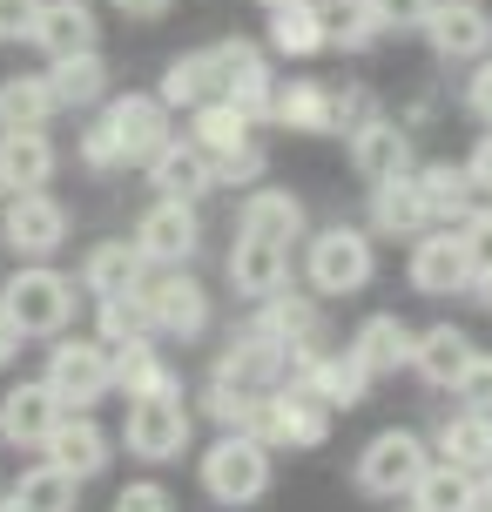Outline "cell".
Segmentation results:
<instances>
[{
  "label": "cell",
  "instance_id": "1",
  "mask_svg": "<svg viewBox=\"0 0 492 512\" xmlns=\"http://www.w3.org/2000/svg\"><path fill=\"white\" fill-rule=\"evenodd\" d=\"M176 142V108L162 95H108L102 115L81 128V162L88 169H149V155Z\"/></svg>",
  "mask_w": 492,
  "mask_h": 512
},
{
  "label": "cell",
  "instance_id": "2",
  "mask_svg": "<svg viewBox=\"0 0 492 512\" xmlns=\"http://www.w3.org/2000/svg\"><path fill=\"white\" fill-rule=\"evenodd\" d=\"M75 304H81V283L54 263H21L0 283V310L21 337H61L75 324Z\"/></svg>",
  "mask_w": 492,
  "mask_h": 512
},
{
  "label": "cell",
  "instance_id": "3",
  "mask_svg": "<svg viewBox=\"0 0 492 512\" xmlns=\"http://www.w3.org/2000/svg\"><path fill=\"white\" fill-rule=\"evenodd\" d=\"M196 479L216 506H257L277 479V452L257 432H216V445L196 459Z\"/></svg>",
  "mask_w": 492,
  "mask_h": 512
},
{
  "label": "cell",
  "instance_id": "4",
  "mask_svg": "<svg viewBox=\"0 0 492 512\" xmlns=\"http://www.w3.org/2000/svg\"><path fill=\"white\" fill-rule=\"evenodd\" d=\"M371 277H378V243L358 223H331V230H317L304 243L311 297H358V290H371Z\"/></svg>",
  "mask_w": 492,
  "mask_h": 512
},
{
  "label": "cell",
  "instance_id": "5",
  "mask_svg": "<svg viewBox=\"0 0 492 512\" xmlns=\"http://www.w3.org/2000/svg\"><path fill=\"white\" fill-rule=\"evenodd\" d=\"M48 391L61 398V411H95L115 391V351H108L102 337H54L48 344Z\"/></svg>",
  "mask_w": 492,
  "mask_h": 512
},
{
  "label": "cell",
  "instance_id": "6",
  "mask_svg": "<svg viewBox=\"0 0 492 512\" xmlns=\"http://www.w3.org/2000/svg\"><path fill=\"white\" fill-rule=\"evenodd\" d=\"M331 418H337L331 405H317L304 384L284 378L277 391L257 398V425H250V432H257L270 452H317V445L331 438Z\"/></svg>",
  "mask_w": 492,
  "mask_h": 512
},
{
  "label": "cell",
  "instance_id": "7",
  "mask_svg": "<svg viewBox=\"0 0 492 512\" xmlns=\"http://www.w3.org/2000/svg\"><path fill=\"white\" fill-rule=\"evenodd\" d=\"M189 432H196V418H189V405H182V391L129 398V418H122V445H129V459L169 465V459L189 452Z\"/></svg>",
  "mask_w": 492,
  "mask_h": 512
},
{
  "label": "cell",
  "instance_id": "8",
  "mask_svg": "<svg viewBox=\"0 0 492 512\" xmlns=\"http://www.w3.org/2000/svg\"><path fill=\"white\" fill-rule=\"evenodd\" d=\"M425 465H432V445L418 432H405V425H391V432H378L358 452V492L398 506V499H412V486L425 479Z\"/></svg>",
  "mask_w": 492,
  "mask_h": 512
},
{
  "label": "cell",
  "instance_id": "9",
  "mask_svg": "<svg viewBox=\"0 0 492 512\" xmlns=\"http://www.w3.org/2000/svg\"><path fill=\"white\" fill-rule=\"evenodd\" d=\"M0 243L21 256V263H48L68 243V209L54 203L48 189H21L0 203Z\"/></svg>",
  "mask_w": 492,
  "mask_h": 512
},
{
  "label": "cell",
  "instance_id": "10",
  "mask_svg": "<svg viewBox=\"0 0 492 512\" xmlns=\"http://www.w3.org/2000/svg\"><path fill=\"white\" fill-rule=\"evenodd\" d=\"M135 250L149 256V270H189V256L203 250V216H196V203L156 196V203L135 216Z\"/></svg>",
  "mask_w": 492,
  "mask_h": 512
},
{
  "label": "cell",
  "instance_id": "11",
  "mask_svg": "<svg viewBox=\"0 0 492 512\" xmlns=\"http://www.w3.org/2000/svg\"><path fill=\"white\" fill-rule=\"evenodd\" d=\"M142 310H149V331L176 337V344H189V337L209 331V290L189 277V270H149Z\"/></svg>",
  "mask_w": 492,
  "mask_h": 512
},
{
  "label": "cell",
  "instance_id": "12",
  "mask_svg": "<svg viewBox=\"0 0 492 512\" xmlns=\"http://www.w3.org/2000/svg\"><path fill=\"white\" fill-rule=\"evenodd\" d=\"M290 384H304L317 405L331 411H358L364 398H371V371H364L358 358H351V344L344 351H304V358H290Z\"/></svg>",
  "mask_w": 492,
  "mask_h": 512
},
{
  "label": "cell",
  "instance_id": "13",
  "mask_svg": "<svg viewBox=\"0 0 492 512\" xmlns=\"http://www.w3.org/2000/svg\"><path fill=\"white\" fill-rule=\"evenodd\" d=\"M439 61H486L492 54V7L486 0H432V14L418 27Z\"/></svg>",
  "mask_w": 492,
  "mask_h": 512
},
{
  "label": "cell",
  "instance_id": "14",
  "mask_svg": "<svg viewBox=\"0 0 492 512\" xmlns=\"http://www.w3.org/2000/svg\"><path fill=\"white\" fill-rule=\"evenodd\" d=\"M216 384H236V391H277V384L290 378V351L277 344V337H263L257 324L243 337H230L223 351H216V371H209Z\"/></svg>",
  "mask_w": 492,
  "mask_h": 512
},
{
  "label": "cell",
  "instance_id": "15",
  "mask_svg": "<svg viewBox=\"0 0 492 512\" xmlns=\"http://www.w3.org/2000/svg\"><path fill=\"white\" fill-rule=\"evenodd\" d=\"M54 425H61V398L48 391V378H21V384L0 391V445L41 452Z\"/></svg>",
  "mask_w": 492,
  "mask_h": 512
},
{
  "label": "cell",
  "instance_id": "16",
  "mask_svg": "<svg viewBox=\"0 0 492 512\" xmlns=\"http://www.w3.org/2000/svg\"><path fill=\"white\" fill-rule=\"evenodd\" d=\"M412 290L418 297H466L472 290V256L459 243V230H425L412 236Z\"/></svg>",
  "mask_w": 492,
  "mask_h": 512
},
{
  "label": "cell",
  "instance_id": "17",
  "mask_svg": "<svg viewBox=\"0 0 492 512\" xmlns=\"http://www.w3.org/2000/svg\"><path fill=\"white\" fill-rule=\"evenodd\" d=\"M41 459L48 465H61L68 479H102L108 472V459H115V438L95 425V411H61V425L48 432V445H41Z\"/></svg>",
  "mask_w": 492,
  "mask_h": 512
},
{
  "label": "cell",
  "instance_id": "18",
  "mask_svg": "<svg viewBox=\"0 0 492 512\" xmlns=\"http://www.w3.org/2000/svg\"><path fill=\"white\" fill-rule=\"evenodd\" d=\"M257 331L277 337L290 358H304V351H324V297H311V290H270L257 304Z\"/></svg>",
  "mask_w": 492,
  "mask_h": 512
},
{
  "label": "cell",
  "instance_id": "19",
  "mask_svg": "<svg viewBox=\"0 0 492 512\" xmlns=\"http://www.w3.org/2000/svg\"><path fill=\"white\" fill-rule=\"evenodd\" d=\"M223 81H230V48L223 41H209V48H189V54H176L169 68H162V102L169 108H196L203 102H223Z\"/></svg>",
  "mask_w": 492,
  "mask_h": 512
},
{
  "label": "cell",
  "instance_id": "20",
  "mask_svg": "<svg viewBox=\"0 0 492 512\" xmlns=\"http://www.w3.org/2000/svg\"><path fill=\"white\" fill-rule=\"evenodd\" d=\"M351 169H358V182H391V176H412V135L391 122V115H364L358 128H351Z\"/></svg>",
  "mask_w": 492,
  "mask_h": 512
},
{
  "label": "cell",
  "instance_id": "21",
  "mask_svg": "<svg viewBox=\"0 0 492 512\" xmlns=\"http://www.w3.org/2000/svg\"><path fill=\"white\" fill-rule=\"evenodd\" d=\"M230 48V81H223V102L236 115H250V122H270V108H277V68H270V54L257 41H223Z\"/></svg>",
  "mask_w": 492,
  "mask_h": 512
},
{
  "label": "cell",
  "instance_id": "22",
  "mask_svg": "<svg viewBox=\"0 0 492 512\" xmlns=\"http://www.w3.org/2000/svg\"><path fill=\"white\" fill-rule=\"evenodd\" d=\"M48 61H68V54H95L102 48V21L88 0H41V21L27 34Z\"/></svg>",
  "mask_w": 492,
  "mask_h": 512
},
{
  "label": "cell",
  "instance_id": "23",
  "mask_svg": "<svg viewBox=\"0 0 492 512\" xmlns=\"http://www.w3.org/2000/svg\"><path fill=\"white\" fill-rule=\"evenodd\" d=\"M412 324L398 317V310H371L358 331H351V358L371 371V384L391 378V371H412Z\"/></svg>",
  "mask_w": 492,
  "mask_h": 512
},
{
  "label": "cell",
  "instance_id": "24",
  "mask_svg": "<svg viewBox=\"0 0 492 512\" xmlns=\"http://www.w3.org/2000/svg\"><path fill=\"white\" fill-rule=\"evenodd\" d=\"M61 155H54L48 128H0V189L21 196V189H48Z\"/></svg>",
  "mask_w": 492,
  "mask_h": 512
},
{
  "label": "cell",
  "instance_id": "25",
  "mask_svg": "<svg viewBox=\"0 0 492 512\" xmlns=\"http://www.w3.org/2000/svg\"><path fill=\"white\" fill-rule=\"evenodd\" d=\"M290 283V250L284 243H263V236H243L236 230L230 243V290L243 304H263L270 290H284Z\"/></svg>",
  "mask_w": 492,
  "mask_h": 512
},
{
  "label": "cell",
  "instance_id": "26",
  "mask_svg": "<svg viewBox=\"0 0 492 512\" xmlns=\"http://www.w3.org/2000/svg\"><path fill=\"white\" fill-rule=\"evenodd\" d=\"M142 283H149V256L135 250V236L95 243L81 256V297H122V290H142Z\"/></svg>",
  "mask_w": 492,
  "mask_h": 512
},
{
  "label": "cell",
  "instance_id": "27",
  "mask_svg": "<svg viewBox=\"0 0 492 512\" xmlns=\"http://www.w3.org/2000/svg\"><path fill=\"white\" fill-rule=\"evenodd\" d=\"M149 182H156V196H176V203H203L209 189H216V169H209V155L189 142V135H176L169 149L149 155Z\"/></svg>",
  "mask_w": 492,
  "mask_h": 512
},
{
  "label": "cell",
  "instance_id": "28",
  "mask_svg": "<svg viewBox=\"0 0 492 512\" xmlns=\"http://www.w3.org/2000/svg\"><path fill=\"white\" fill-rule=\"evenodd\" d=\"M331 48V7H317V0H284V7H270V54H284V61H311V54Z\"/></svg>",
  "mask_w": 492,
  "mask_h": 512
},
{
  "label": "cell",
  "instance_id": "29",
  "mask_svg": "<svg viewBox=\"0 0 492 512\" xmlns=\"http://www.w3.org/2000/svg\"><path fill=\"white\" fill-rule=\"evenodd\" d=\"M472 351H479V344H472L459 324H425V331L412 337V371L432 384V391H452L459 371L472 364Z\"/></svg>",
  "mask_w": 492,
  "mask_h": 512
},
{
  "label": "cell",
  "instance_id": "30",
  "mask_svg": "<svg viewBox=\"0 0 492 512\" xmlns=\"http://www.w3.org/2000/svg\"><path fill=\"white\" fill-rule=\"evenodd\" d=\"M432 230V209L418 196V176H391V182H371V236H425Z\"/></svg>",
  "mask_w": 492,
  "mask_h": 512
},
{
  "label": "cell",
  "instance_id": "31",
  "mask_svg": "<svg viewBox=\"0 0 492 512\" xmlns=\"http://www.w3.org/2000/svg\"><path fill=\"white\" fill-rule=\"evenodd\" d=\"M412 176H418L425 209H432V230H459V223L472 216V203H479L466 162H425V169H412Z\"/></svg>",
  "mask_w": 492,
  "mask_h": 512
},
{
  "label": "cell",
  "instance_id": "32",
  "mask_svg": "<svg viewBox=\"0 0 492 512\" xmlns=\"http://www.w3.org/2000/svg\"><path fill=\"white\" fill-rule=\"evenodd\" d=\"M236 230L297 250V236H304V203H297L290 189H250V196H243V209H236Z\"/></svg>",
  "mask_w": 492,
  "mask_h": 512
},
{
  "label": "cell",
  "instance_id": "33",
  "mask_svg": "<svg viewBox=\"0 0 492 512\" xmlns=\"http://www.w3.org/2000/svg\"><path fill=\"white\" fill-rule=\"evenodd\" d=\"M412 506L418 512H492L486 499V479L479 472H459V465H425V479L412 486Z\"/></svg>",
  "mask_w": 492,
  "mask_h": 512
},
{
  "label": "cell",
  "instance_id": "34",
  "mask_svg": "<svg viewBox=\"0 0 492 512\" xmlns=\"http://www.w3.org/2000/svg\"><path fill=\"white\" fill-rule=\"evenodd\" d=\"M270 122L297 128V135H337V88H324V81H277Z\"/></svg>",
  "mask_w": 492,
  "mask_h": 512
},
{
  "label": "cell",
  "instance_id": "35",
  "mask_svg": "<svg viewBox=\"0 0 492 512\" xmlns=\"http://www.w3.org/2000/svg\"><path fill=\"white\" fill-rule=\"evenodd\" d=\"M432 459L439 465H459V472H486L492 465V418L486 411H452L439 425V438H432Z\"/></svg>",
  "mask_w": 492,
  "mask_h": 512
},
{
  "label": "cell",
  "instance_id": "36",
  "mask_svg": "<svg viewBox=\"0 0 492 512\" xmlns=\"http://www.w3.org/2000/svg\"><path fill=\"white\" fill-rule=\"evenodd\" d=\"M189 142L209 155V169L223 162V155H236L243 142H257V122L250 115H236L230 102H203L196 115H189Z\"/></svg>",
  "mask_w": 492,
  "mask_h": 512
},
{
  "label": "cell",
  "instance_id": "37",
  "mask_svg": "<svg viewBox=\"0 0 492 512\" xmlns=\"http://www.w3.org/2000/svg\"><path fill=\"white\" fill-rule=\"evenodd\" d=\"M48 88L61 108H95L108 102V61L102 48L95 54H68V61H48Z\"/></svg>",
  "mask_w": 492,
  "mask_h": 512
},
{
  "label": "cell",
  "instance_id": "38",
  "mask_svg": "<svg viewBox=\"0 0 492 512\" xmlns=\"http://www.w3.org/2000/svg\"><path fill=\"white\" fill-rule=\"evenodd\" d=\"M115 391H129V398H156V391H182V378H176V364L142 337V344H122V351H115Z\"/></svg>",
  "mask_w": 492,
  "mask_h": 512
},
{
  "label": "cell",
  "instance_id": "39",
  "mask_svg": "<svg viewBox=\"0 0 492 512\" xmlns=\"http://www.w3.org/2000/svg\"><path fill=\"white\" fill-rule=\"evenodd\" d=\"M61 115L48 75H0V128H48Z\"/></svg>",
  "mask_w": 492,
  "mask_h": 512
},
{
  "label": "cell",
  "instance_id": "40",
  "mask_svg": "<svg viewBox=\"0 0 492 512\" xmlns=\"http://www.w3.org/2000/svg\"><path fill=\"white\" fill-rule=\"evenodd\" d=\"M7 499H21L27 512H75L81 506V479H68V472L48 465V459H34L21 479L7 486Z\"/></svg>",
  "mask_w": 492,
  "mask_h": 512
},
{
  "label": "cell",
  "instance_id": "41",
  "mask_svg": "<svg viewBox=\"0 0 492 512\" xmlns=\"http://www.w3.org/2000/svg\"><path fill=\"white\" fill-rule=\"evenodd\" d=\"M95 337H102L108 351H122V344H142L149 331V310H142V290H122V297H95Z\"/></svg>",
  "mask_w": 492,
  "mask_h": 512
},
{
  "label": "cell",
  "instance_id": "42",
  "mask_svg": "<svg viewBox=\"0 0 492 512\" xmlns=\"http://www.w3.org/2000/svg\"><path fill=\"white\" fill-rule=\"evenodd\" d=\"M378 41H385V21H378L371 0H337L331 7V48L337 54H371Z\"/></svg>",
  "mask_w": 492,
  "mask_h": 512
},
{
  "label": "cell",
  "instance_id": "43",
  "mask_svg": "<svg viewBox=\"0 0 492 512\" xmlns=\"http://www.w3.org/2000/svg\"><path fill=\"white\" fill-rule=\"evenodd\" d=\"M257 398H263V391H236V384H216V378H209L203 411L223 425V432H250V425H257Z\"/></svg>",
  "mask_w": 492,
  "mask_h": 512
},
{
  "label": "cell",
  "instance_id": "44",
  "mask_svg": "<svg viewBox=\"0 0 492 512\" xmlns=\"http://www.w3.org/2000/svg\"><path fill=\"white\" fill-rule=\"evenodd\" d=\"M452 398L466 411H486L492 418V351H472V364L459 371V384H452Z\"/></svg>",
  "mask_w": 492,
  "mask_h": 512
},
{
  "label": "cell",
  "instance_id": "45",
  "mask_svg": "<svg viewBox=\"0 0 492 512\" xmlns=\"http://www.w3.org/2000/svg\"><path fill=\"white\" fill-rule=\"evenodd\" d=\"M459 243L472 256V277H486L492 270V203H472V216L459 223Z\"/></svg>",
  "mask_w": 492,
  "mask_h": 512
},
{
  "label": "cell",
  "instance_id": "46",
  "mask_svg": "<svg viewBox=\"0 0 492 512\" xmlns=\"http://www.w3.org/2000/svg\"><path fill=\"white\" fill-rule=\"evenodd\" d=\"M115 512H176V492L162 479H135V486L115 492Z\"/></svg>",
  "mask_w": 492,
  "mask_h": 512
},
{
  "label": "cell",
  "instance_id": "47",
  "mask_svg": "<svg viewBox=\"0 0 492 512\" xmlns=\"http://www.w3.org/2000/svg\"><path fill=\"white\" fill-rule=\"evenodd\" d=\"M263 169H270V155H263V142H243L236 155H223V162H216V182H230V189H236V182H257Z\"/></svg>",
  "mask_w": 492,
  "mask_h": 512
},
{
  "label": "cell",
  "instance_id": "48",
  "mask_svg": "<svg viewBox=\"0 0 492 512\" xmlns=\"http://www.w3.org/2000/svg\"><path fill=\"white\" fill-rule=\"evenodd\" d=\"M371 7H378L385 34H418V27H425V14H432V0H371Z\"/></svg>",
  "mask_w": 492,
  "mask_h": 512
},
{
  "label": "cell",
  "instance_id": "49",
  "mask_svg": "<svg viewBox=\"0 0 492 512\" xmlns=\"http://www.w3.org/2000/svg\"><path fill=\"white\" fill-rule=\"evenodd\" d=\"M41 21V0H0V41H27Z\"/></svg>",
  "mask_w": 492,
  "mask_h": 512
},
{
  "label": "cell",
  "instance_id": "50",
  "mask_svg": "<svg viewBox=\"0 0 492 512\" xmlns=\"http://www.w3.org/2000/svg\"><path fill=\"white\" fill-rule=\"evenodd\" d=\"M466 176H472V189H479V203H492V128H479V142H472V155H466Z\"/></svg>",
  "mask_w": 492,
  "mask_h": 512
},
{
  "label": "cell",
  "instance_id": "51",
  "mask_svg": "<svg viewBox=\"0 0 492 512\" xmlns=\"http://www.w3.org/2000/svg\"><path fill=\"white\" fill-rule=\"evenodd\" d=\"M466 102H472V115L492 128V54L486 61H472V81H466Z\"/></svg>",
  "mask_w": 492,
  "mask_h": 512
},
{
  "label": "cell",
  "instance_id": "52",
  "mask_svg": "<svg viewBox=\"0 0 492 512\" xmlns=\"http://www.w3.org/2000/svg\"><path fill=\"white\" fill-rule=\"evenodd\" d=\"M108 7H115V14H129V21H162L176 0H108Z\"/></svg>",
  "mask_w": 492,
  "mask_h": 512
},
{
  "label": "cell",
  "instance_id": "53",
  "mask_svg": "<svg viewBox=\"0 0 492 512\" xmlns=\"http://www.w3.org/2000/svg\"><path fill=\"white\" fill-rule=\"evenodd\" d=\"M14 358H21V331H14V324H7V310H0V371H7Z\"/></svg>",
  "mask_w": 492,
  "mask_h": 512
},
{
  "label": "cell",
  "instance_id": "54",
  "mask_svg": "<svg viewBox=\"0 0 492 512\" xmlns=\"http://www.w3.org/2000/svg\"><path fill=\"white\" fill-rule=\"evenodd\" d=\"M466 297H472L479 310H492V270H486V277H472V290H466Z\"/></svg>",
  "mask_w": 492,
  "mask_h": 512
},
{
  "label": "cell",
  "instance_id": "55",
  "mask_svg": "<svg viewBox=\"0 0 492 512\" xmlns=\"http://www.w3.org/2000/svg\"><path fill=\"white\" fill-rule=\"evenodd\" d=\"M0 512H27V506H21V499H7V492H0Z\"/></svg>",
  "mask_w": 492,
  "mask_h": 512
},
{
  "label": "cell",
  "instance_id": "56",
  "mask_svg": "<svg viewBox=\"0 0 492 512\" xmlns=\"http://www.w3.org/2000/svg\"><path fill=\"white\" fill-rule=\"evenodd\" d=\"M479 479H486V499H492V465H486V472H479Z\"/></svg>",
  "mask_w": 492,
  "mask_h": 512
},
{
  "label": "cell",
  "instance_id": "57",
  "mask_svg": "<svg viewBox=\"0 0 492 512\" xmlns=\"http://www.w3.org/2000/svg\"><path fill=\"white\" fill-rule=\"evenodd\" d=\"M257 7H263V14H270V7H284V0H257Z\"/></svg>",
  "mask_w": 492,
  "mask_h": 512
},
{
  "label": "cell",
  "instance_id": "58",
  "mask_svg": "<svg viewBox=\"0 0 492 512\" xmlns=\"http://www.w3.org/2000/svg\"><path fill=\"white\" fill-rule=\"evenodd\" d=\"M391 512H418V506H412V499H405V506H391Z\"/></svg>",
  "mask_w": 492,
  "mask_h": 512
},
{
  "label": "cell",
  "instance_id": "59",
  "mask_svg": "<svg viewBox=\"0 0 492 512\" xmlns=\"http://www.w3.org/2000/svg\"><path fill=\"white\" fill-rule=\"evenodd\" d=\"M317 7H337V0H317Z\"/></svg>",
  "mask_w": 492,
  "mask_h": 512
}]
</instances>
